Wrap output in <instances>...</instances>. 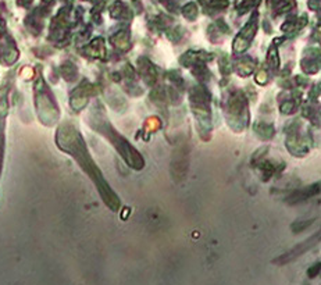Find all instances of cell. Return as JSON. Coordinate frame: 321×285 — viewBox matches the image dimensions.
Wrapping results in <instances>:
<instances>
[{
  "label": "cell",
  "instance_id": "6da1fadb",
  "mask_svg": "<svg viewBox=\"0 0 321 285\" xmlns=\"http://www.w3.org/2000/svg\"><path fill=\"white\" fill-rule=\"evenodd\" d=\"M59 146L64 152L70 153L74 159L78 162L81 168L88 174V177L93 181L95 186H96L97 192L100 194L103 202L107 204L113 212H117L120 207V199L114 191L110 188L107 181L104 180L100 168L96 166L93 159L90 157L88 148L85 145L84 138L81 136L78 131L74 128L73 125H63L59 129V138H57Z\"/></svg>",
  "mask_w": 321,
  "mask_h": 285
},
{
  "label": "cell",
  "instance_id": "7a4b0ae2",
  "mask_svg": "<svg viewBox=\"0 0 321 285\" xmlns=\"http://www.w3.org/2000/svg\"><path fill=\"white\" fill-rule=\"evenodd\" d=\"M103 109H97L96 105V111H93V118H92V127L99 132L100 135L106 136L108 140L111 142V145L120 152V154L122 156V159L127 162V164L130 167L135 170H140L145 166V162H143L142 156L139 154V152L136 150L135 148L130 145L127 139L124 136L118 134L116 129L111 127V124L107 121V118L104 117V113H103Z\"/></svg>",
  "mask_w": 321,
  "mask_h": 285
},
{
  "label": "cell",
  "instance_id": "3957f363",
  "mask_svg": "<svg viewBox=\"0 0 321 285\" xmlns=\"http://www.w3.org/2000/svg\"><path fill=\"white\" fill-rule=\"evenodd\" d=\"M191 105L193 114L197 120L200 129V135L202 134H209L211 129V114H210V96L204 89L195 86L192 89L191 95Z\"/></svg>",
  "mask_w": 321,
  "mask_h": 285
},
{
  "label": "cell",
  "instance_id": "277c9868",
  "mask_svg": "<svg viewBox=\"0 0 321 285\" xmlns=\"http://www.w3.org/2000/svg\"><path fill=\"white\" fill-rule=\"evenodd\" d=\"M227 118L234 131H240L248 125V102L240 92L234 93L228 99Z\"/></svg>",
  "mask_w": 321,
  "mask_h": 285
},
{
  "label": "cell",
  "instance_id": "5b68a950",
  "mask_svg": "<svg viewBox=\"0 0 321 285\" xmlns=\"http://www.w3.org/2000/svg\"><path fill=\"white\" fill-rule=\"evenodd\" d=\"M257 17H259V14L254 13L253 17L250 18V21L248 22V25H246V27L239 32V35L235 38L234 45H232V50H234L235 53H238V54L243 53V51L250 46V43H252V41H253L254 35H256V31H257Z\"/></svg>",
  "mask_w": 321,
  "mask_h": 285
},
{
  "label": "cell",
  "instance_id": "8992f818",
  "mask_svg": "<svg viewBox=\"0 0 321 285\" xmlns=\"http://www.w3.org/2000/svg\"><path fill=\"white\" fill-rule=\"evenodd\" d=\"M140 71H142V75H143V78H145V81L147 82L149 85H152V83L156 81V73H154V67L147 61V60H145V64L140 65Z\"/></svg>",
  "mask_w": 321,
  "mask_h": 285
},
{
  "label": "cell",
  "instance_id": "52a82bcc",
  "mask_svg": "<svg viewBox=\"0 0 321 285\" xmlns=\"http://www.w3.org/2000/svg\"><path fill=\"white\" fill-rule=\"evenodd\" d=\"M254 131H256V134L259 135L260 138H263V139H268V138H271L274 135V129L271 125H268V124H256L254 125Z\"/></svg>",
  "mask_w": 321,
  "mask_h": 285
},
{
  "label": "cell",
  "instance_id": "ba28073f",
  "mask_svg": "<svg viewBox=\"0 0 321 285\" xmlns=\"http://www.w3.org/2000/svg\"><path fill=\"white\" fill-rule=\"evenodd\" d=\"M182 13H183V16H185L186 18H189V20H195V18H196V16H197L196 6H195L193 3H191V4L185 6V7H183V10H182Z\"/></svg>",
  "mask_w": 321,
  "mask_h": 285
},
{
  "label": "cell",
  "instance_id": "9c48e42d",
  "mask_svg": "<svg viewBox=\"0 0 321 285\" xmlns=\"http://www.w3.org/2000/svg\"><path fill=\"white\" fill-rule=\"evenodd\" d=\"M310 7L311 8H319V0H310Z\"/></svg>",
  "mask_w": 321,
  "mask_h": 285
}]
</instances>
